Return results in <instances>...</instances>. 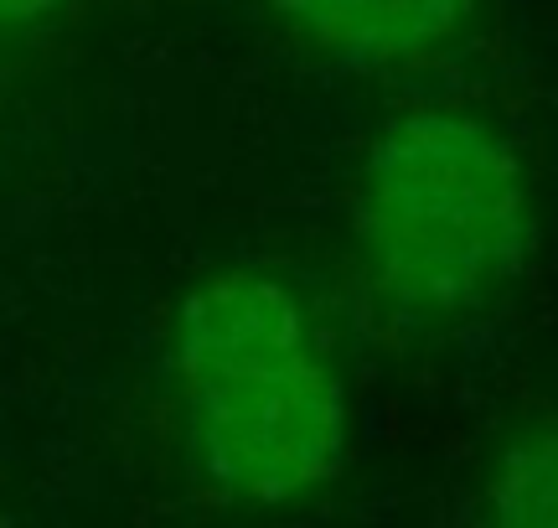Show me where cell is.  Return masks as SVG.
Masks as SVG:
<instances>
[{
	"label": "cell",
	"instance_id": "cell-1",
	"mask_svg": "<svg viewBox=\"0 0 558 528\" xmlns=\"http://www.w3.org/2000/svg\"><path fill=\"white\" fill-rule=\"evenodd\" d=\"M177 388L202 482L233 503L284 508L347 467V384L295 290L264 269L192 285L177 316Z\"/></svg>",
	"mask_w": 558,
	"mask_h": 528
},
{
	"label": "cell",
	"instance_id": "cell-2",
	"mask_svg": "<svg viewBox=\"0 0 558 528\" xmlns=\"http://www.w3.org/2000/svg\"><path fill=\"white\" fill-rule=\"evenodd\" d=\"M347 218L362 275L414 326H456L497 305L533 244L518 145L486 115L450 104L383 124Z\"/></svg>",
	"mask_w": 558,
	"mask_h": 528
},
{
	"label": "cell",
	"instance_id": "cell-3",
	"mask_svg": "<svg viewBox=\"0 0 558 528\" xmlns=\"http://www.w3.org/2000/svg\"><path fill=\"white\" fill-rule=\"evenodd\" d=\"M269 11L320 58L383 73L450 52L481 0H269Z\"/></svg>",
	"mask_w": 558,
	"mask_h": 528
},
{
	"label": "cell",
	"instance_id": "cell-4",
	"mask_svg": "<svg viewBox=\"0 0 558 528\" xmlns=\"http://www.w3.org/2000/svg\"><path fill=\"white\" fill-rule=\"evenodd\" d=\"M492 528H558V409L522 420L486 471Z\"/></svg>",
	"mask_w": 558,
	"mask_h": 528
},
{
	"label": "cell",
	"instance_id": "cell-5",
	"mask_svg": "<svg viewBox=\"0 0 558 528\" xmlns=\"http://www.w3.org/2000/svg\"><path fill=\"white\" fill-rule=\"evenodd\" d=\"M68 0H0V26H32V21L58 16Z\"/></svg>",
	"mask_w": 558,
	"mask_h": 528
}]
</instances>
